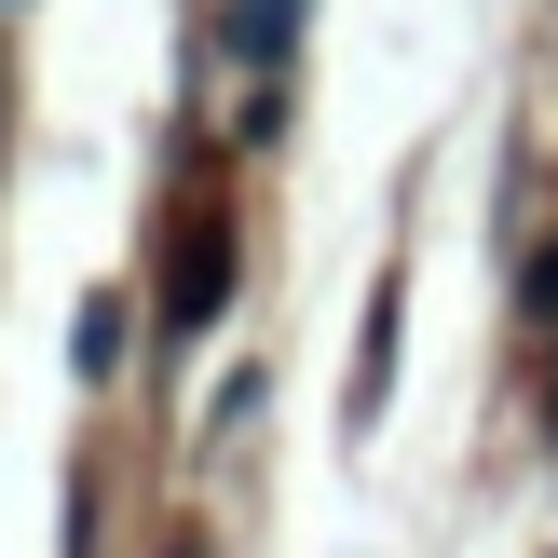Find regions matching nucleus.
Wrapping results in <instances>:
<instances>
[{
    "mask_svg": "<svg viewBox=\"0 0 558 558\" xmlns=\"http://www.w3.org/2000/svg\"><path fill=\"white\" fill-rule=\"evenodd\" d=\"M396 314H409V272H381L368 314H354V381H341V436H381L396 409Z\"/></svg>",
    "mask_w": 558,
    "mask_h": 558,
    "instance_id": "f03ea898",
    "label": "nucleus"
},
{
    "mask_svg": "<svg viewBox=\"0 0 558 558\" xmlns=\"http://www.w3.org/2000/svg\"><path fill=\"white\" fill-rule=\"evenodd\" d=\"M300 27L314 0H232V69H245V136L287 123V69H300Z\"/></svg>",
    "mask_w": 558,
    "mask_h": 558,
    "instance_id": "f257e3e1",
    "label": "nucleus"
},
{
    "mask_svg": "<svg viewBox=\"0 0 558 558\" xmlns=\"http://www.w3.org/2000/svg\"><path fill=\"white\" fill-rule=\"evenodd\" d=\"M218 300H232V218H205V232L178 245V287H163V327H218Z\"/></svg>",
    "mask_w": 558,
    "mask_h": 558,
    "instance_id": "7ed1b4c3",
    "label": "nucleus"
},
{
    "mask_svg": "<svg viewBox=\"0 0 558 558\" xmlns=\"http://www.w3.org/2000/svg\"><path fill=\"white\" fill-rule=\"evenodd\" d=\"M123 354H136V314H123V287H96V300L69 314V368H82V381H123Z\"/></svg>",
    "mask_w": 558,
    "mask_h": 558,
    "instance_id": "20e7f679",
    "label": "nucleus"
}]
</instances>
